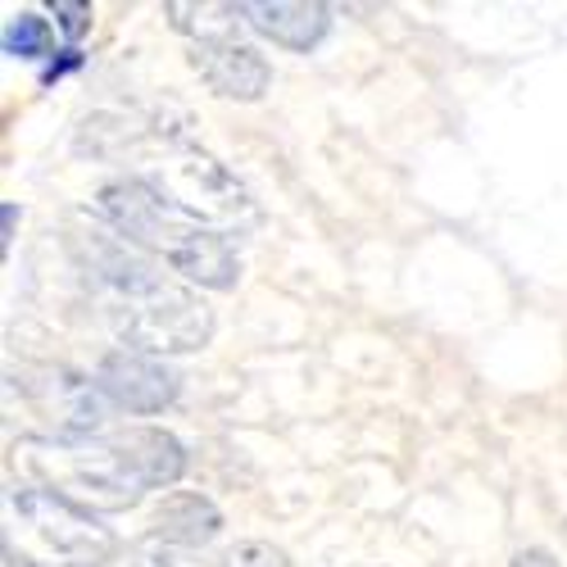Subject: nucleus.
<instances>
[{
	"instance_id": "nucleus-1",
	"label": "nucleus",
	"mask_w": 567,
	"mask_h": 567,
	"mask_svg": "<svg viewBox=\"0 0 567 567\" xmlns=\"http://www.w3.org/2000/svg\"><path fill=\"white\" fill-rule=\"evenodd\" d=\"M86 277L101 296V313L123 350L136 354H192L214 337V309L192 291L164 277L159 259L141 255L123 236H91Z\"/></svg>"
},
{
	"instance_id": "nucleus-16",
	"label": "nucleus",
	"mask_w": 567,
	"mask_h": 567,
	"mask_svg": "<svg viewBox=\"0 0 567 567\" xmlns=\"http://www.w3.org/2000/svg\"><path fill=\"white\" fill-rule=\"evenodd\" d=\"M513 567H558L554 563V554H545V549H523L513 558Z\"/></svg>"
},
{
	"instance_id": "nucleus-15",
	"label": "nucleus",
	"mask_w": 567,
	"mask_h": 567,
	"mask_svg": "<svg viewBox=\"0 0 567 567\" xmlns=\"http://www.w3.org/2000/svg\"><path fill=\"white\" fill-rule=\"evenodd\" d=\"M51 14L60 19L69 41H82L86 28H91V6H78V0H51Z\"/></svg>"
},
{
	"instance_id": "nucleus-7",
	"label": "nucleus",
	"mask_w": 567,
	"mask_h": 567,
	"mask_svg": "<svg viewBox=\"0 0 567 567\" xmlns=\"http://www.w3.org/2000/svg\"><path fill=\"white\" fill-rule=\"evenodd\" d=\"M96 386L110 404L127 413H164L177 400V372L151 354L110 350L96 363Z\"/></svg>"
},
{
	"instance_id": "nucleus-11",
	"label": "nucleus",
	"mask_w": 567,
	"mask_h": 567,
	"mask_svg": "<svg viewBox=\"0 0 567 567\" xmlns=\"http://www.w3.org/2000/svg\"><path fill=\"white\" fill-rule=\"evenodd\" d=\"M218 532H223L218 508H214L205 495H196V491L168 495V499L159 504V513H155V536H159V540H173V545H186V549L209 545Z\"/></svg>"
},
{
	"instance_id": "nucleus-5",
	"label": "nucleus",
	"mask_w": 567,
	"mask_h": 567,
	"mask_svg": "<svg viewBox=\"0 0 567 567\" xmlns=\"http://www.w3.org/2000/svg\"><path fill=\"white\" fill-rule=\"evenodd\" d=\"M6 554H19V563L32 567H105L118 554L114 532L96 513L41 486H19L6 495Z\"/></svg>"
},
{
	"instance_id": "nucleus-12",
	"label": "nucleus",
	"mask_w": 567,
	"mask_h": 567,
	"mask_svg": "<svg viewBox=\"0 0 567 567\" xmlns=\"http://www.w3.org/2000/svg\"><path fill=\"white\" fill-rule=\"evenodd\" d=\"M173 14V28L192 37V45L200 41H223V37H236V28H241V6H214V0H205V6H168Z\"/></svg>"
},
{
	"instance_id": "nucleus-13",
	"label": "nucleus",
	"mask_w": 567,
	"mask_h": 567,
	"mask_svg": "<svg viewBox=\"0 0 567 567\" xmlns=\"http://www.w3.org/2000/svg\"><path fill=\"white\" fill-rule=\"evenodd\" d=\"M51 41H55L51 23L32 10H23L6 23V55H14V60H45L51 55Z\"/></svg>"
},
{
	"instance_id": "nucleus-6",
	"label": "nucleus",
	"mask_w": 567,
	"mask_h": 567,
	"mask_svg": "<svg viewBox=\"0 0 567 567\" xmlns=\"http://www.w3.org/2000/svg\"><path fill=\"white\" fill-rule=\"evenodd\" d=\"M19 386L41 417L55 422V436H101L105 395L96 382H86L82 372L60 368V363H41V368L23 372Z\"/></svg>"
},
{
	"instance_id": "nucleus-10",
	"label": "nucleus",
	"mask_w": 567,
	"mask_h": 567,
	"mask_svg": "<svg viewBox=\"0 0 567 567\" xmlns=\"http://www.w3.org/2000/svg\"><path fill=\"white\" fill-rule=\"evenodd\" d=\"M127 463L141 472V482H146L151 491L159 486H173L182 472H186V450L177 436L159 432V427H127V432H114Z\"/></svg>"
},
{
	"instance_id": "nucleus-17",
	"label": "nucleus",
	"mask_w": 567,
	"mask_h": 567,
	"mask_svg": "<svg viewBox=\"0 0 567 567\" xmlns=\"http://www.w3.org/2000/svg\"><path fill=\"white\" fill-rule=\"evenodd\" d=\"M10 236H14V205H6V250H10Z\"/></svg>"
},
{
	"instance_id": "nucleus-4",
	"label": "nucleus",
	"mask_w": 567,
	"mask_h": 567,
	"mask_svg": "<svg viewBox=\"0 0 567 567\" xmlns=\"http://www.w3.org/2000/svg\"><path fill=\"white\" fill-rule=\"evenodd\" d=\"M127 151L141 164L127 177L146 182L155 196H164L182 214H192V218H200L218 231L241 227L246 218H255L246 186L236 182L209 151L192 146L186 136H177V132H132Z\"/></svg>"
},
{
	"instance_id": "nucleus-8",
	"label": "nucleus",
	"mask_w": 567,
	"mask_h": 567,
	"mask_svg": "<svg viewBox=\"0 0 567 567\" xmlns=\"http://www.w3.org/2000/svg\"><path fill=\"white\" fill-rule=\"evenodd\" d=\"M192 64L196 73L227 101H259L268 91V60L241 37H223V41H200L192 45Z\"/></svg>"
},
{
	"instance_id": "nucleus-9",
	"label": "nucleus",
	"mask_w": 567,
	"mask_h": 567,
	"mask_svg": "<svg viewBox=\"0 0 567 567\" xmlns=\"http://www.w3.org/2000/svg\"><path fill=\"white\" fill-rule=\"evenodd\" d=\"M241 14L259 37L287 45V51H309L332 28V10L309 6V0H246Z\"/></svg>"
},
{
	"instance_id": "nucleus-14",
	"label": "nucleus",
	"mask_w": 567,
	"mask_h": 567,
	"mask_svg": "<svg viewBox=\"0 0 567 567\" xmlns=\"http://www.w3.org/2000/svg\"><path fill=\"white\" fill-rule=\"evenodd\" d=\"M223 567H291V558L281 554L277 545H268V540H246V545H236L223 558Z\"/></svg>"
},
{
	"instance_id": "nucleus-2",
	"label": "nucleus",
	"mask_w": 567,
	"mask_h": 567,
	"mask_svg": "<svg viewBox=\"0 0 567 567\" xmlns=\"http://www.w3.org/2000/svg\"><path fill=\"white\" fill-rule=\"evenodd\" d=\"M96 214L114 227V236H123V241L136 246L141 255L168 264L173 272H182L192 281V287L231 291L236 281H241V255L231 250L227 231L182 214L177 205L155 196L146 182L118 177V182L101 186Z\"/></svg>"
},
{
	"instance_id": "nucleus-3",
	"label": "nucleus",
	"mask_w": 567,
	"mask_h": 567,
	"mask_svg": "<svg viewBox=\"0 0 567 567\" xmlns=\"http://www.w3.org/2000/svg\"><path fill=\"white\" fill-rule=\"evenodd\" d=\"M14 467L28 486L55 491L86 513H123L146 499V482L127 463L118 436H19Z\"/></svg>"
}]
</instances>
